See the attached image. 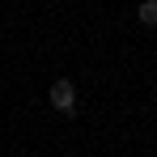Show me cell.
<instances>
[{"mask_svg":"<svg viewBox=\"0 0 157 157\" xmlns=\"http://www.w3.org/2000/svg\"><path fill=\"white\" fill-rule=\"evenodd\" d=\"M136 17H140V26H157V0H140V9H136Z\"/></svg>","mask_w":157,"mask_h":157,"instance_id":"obj_2","label":"cell"},{"mask_svg":"<svg viewBox=\"0 0 157 157\" xmlns=\"http://www.w3.org/2000/svg\"><path fill=\"white\" fill-rule=\"evenodd\" d=\"M51 106H55V110H64V115H72V110H77V85L59 77V81L51 85Z\"/></svg>","mask_w":157,"mask_h":157,"instance_id":"obj_1","label":"cell"}]
</instances>
